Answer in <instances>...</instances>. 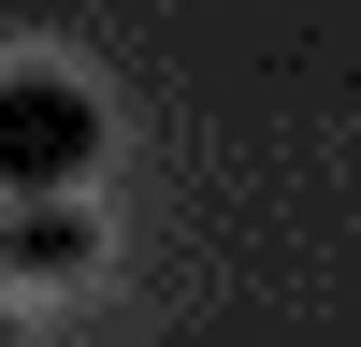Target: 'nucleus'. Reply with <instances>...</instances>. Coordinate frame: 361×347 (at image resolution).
Masks as SVG:
<instances>
[{"mask_svg":"<svg viewBox=\"0 0 361 347\" xmlns=\"http://www.w3.org/2000/svg\"><path fill=\"white\" fill-rule=\"evenodd\" d=\"M102 159V102H87L73 73H0V188H73V174Z\"/></svg>","mask_w":361,"mask_h":347,"instance_id":"f257e3e1","label":"nucleus"},{"mask_svg":"<svg viewBox=\"0 0 361 347\" xmlns=\"http://www.w3.org/2000/svg\"><path fill=\"white\" fill-rule=\"evenodd\" d=\"M87 260V217H58V188H29V217H15V275H73Z\"/></svg>","mask_w":361,"mask_h":347,"instance_id":"f03ea898","label":"nucleus"}]
</instances>
